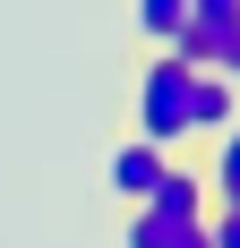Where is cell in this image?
I'll use <instances>...</instances> for the list:
<instances>
[{"instance_id":"ba28073f","label":"cell","mask_w":240,"mask_h":248,"mask_svg":"<svg viewBox=\"0 0 240 248\" xmlns=\"http://www.w3.org/2000/svg\"><path fill=\"white\" fill-rule=\"evenodd\" d=\"M206 248H240V205H215L206 214Z\"/></svg>"},{"instance_id":"6da1fadb","label":"cell","mask_w":240,"mask_h":248,"mask_svg":"<svg viewBox=\"0 0 240 248\" xmlns=\"http://www.w3.org/2000/svg\"><path fill=\"white\" fill-rule=\"evenodd\" d=\"M189 94H197V69L180 51H137V60H129V137L180 154L197 137L189 128Z\"/></svg>"},{"instance_id":"7a4b0ae2","label":"cell","mask_w":240,"mask_h":248,"mask_svg":"<svg viewBox=\"0 0 240 248\" xmlns=\"http://www.w3.org/2000/svg\"><path fill=\"white\" fill-rule=\"evenodd\" d=\"M163 51H180L189 69H215L240 86V0H189V17H180V34Z\"/></svg>"},{"instance_id":"5b68a950","label":"cell","mask_w":240,"mask_h":248,"mask_svg":"<svg viewBox=\"0 0 240 248\" xmlns=\"http://www.w3.org/2000/svg\"><path fill=\"white\" fill-rule=\"evenodd\" d=\"M197 163H206V197H215V205H240V120L215 128V137H197Z\"/></svg>"},{"instance_id":"277c9868","label":"cell","mask_w":240,"mask_h":248,"mask_svg":"<svg viewBox=\"0 0 240 248\" xmlns=\"http://www.w3.org/2000/svg\"><path fill=\"white\" fill-rule=\"evenodd\" d=\"M163 163H171L163 146L120 137V146H112V197H120V205H146V197H154V180H163Z\"/></svg>"},{"instance_id":"3957f363","label":"cell","mask_w":240,"mask_h":248,"mask_svg":"<svg viewBox=\"0 0 240 248\" xmlns=\"http://www.w3.org/2000/svg\"><path fill=\"white\" fill-rule=\"evenodd\" d=\"M120 248H206V214H171V205H129L120 223Z\"/></svg>"},{"instance_id":"8992f818","label":"cell","mask_w":240,"mask_h":248,"mask_svg":"<svg viewBox=\"0 0 240 248\" xmlns=\"http://www.w3.org/2000/svg\"><path fill=\"white\" fill-rule=\"evenodd\" d=\"M232 120H240V86H232V77H215V69H197L189 128H197V137H215V128H232Z\"/></svg>"},{"instance_id":"52a82bcc","label":"cell","mask_w":240,"mask_h":248,"mask_svg":"<svg viewBox=\"0 0 240 248\" xmlns=\"http://www.w3.org/2000/svg\"><path fill=\"white\" fill-rule=\"evenodd\" d=\"M180 17H189V0H129V34H137V51H163L171 34H180Z\"/></svg>"}]
</instances>
